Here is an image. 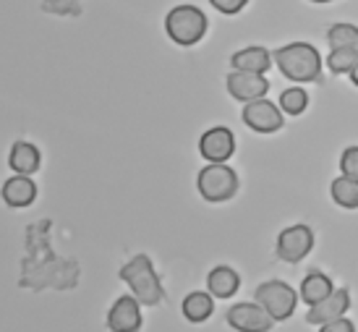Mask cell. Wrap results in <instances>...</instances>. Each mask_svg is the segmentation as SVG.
Instances as JSON below:
<instances>
[{
	"instance_id": "cell-13",
	"label": "cell",
	"mask_w": 358,
	"mask_h": 332,
	"mask_svg": "<svg viewBox=\"0 0 358 332\" xmlns=\"http://www.w3.org/2000/svg\"><path fill=\"white\" fill-rule=\"evenodd\" d=\"M272 52L262 45H249L243 50L230 55V66L236 71H251V73H267L272 68Z\"/></svg>"
},
{
	"instance_id": "cell-27",
	"label": "cell",
	"mask_w": 358,
	"mask_h": 332,
	"mask_svg": "<svg viewBox=\"0 0 358 332\" xmlns=\"http://www.w3.org/2000/svg\"><path fill=\"white\" fill-rule=\"evenodd\" d=\"M308 3H317V6H324V3H335V0H308Z\"/></svg>"
},
{
	"instance_id": "cell-24",
	"label": "cell",
	"mask_w": 358,
	"mask_h": 332,
	"mask_svg": "<svg viewBox=\"0 0 358 332\" xmlns=\"http://www.w3.org/2000/svg\"><path fill=\"white\" fill-rule=\"evenodd\" d=\"M209 3H212V8L225 13V16H236L249 6V0H209Z\"/></svg>"
},
{
	"instance_id": "cell-9",
	"label": "cell",
	"mask_w": 358,
	"mask_h": 332,
	"mask_svg": "<svg viewBox=\"0 0 358 332\" xmlns=\"http://www.w3.org/2000/svg\"><path fill=\"white\" fill-rule=\"evenodd\" d=\"M228 92L233 100L238 102H254V100H262V97H267L269 92V79L264 73H251V71H230L228 79Z\"/></svg>"
},
{
	"instance_id": "cell-14",
	"label": "cell",
	"mask_w": 358,
	"mask_h": 332,
	"mask_svg": "<svg viewBox=\"0 0 358 332\" xmlns=\"http://www.w3.org/2000/svg\"><path fill=\"white\" fill-rule=\"evenodd\" d=\"M3 201L8 204V207H16V210H21V207H29L31 201H34V196H37V186H34V181H31V175H13V178H8V181L3 183Z\"/></svg>"
},
{
	"instance_id": "cell-19",
	"label": "cell",
	"mask_w": 358,
	"mask_h": 332,
	"mask_svg": "<svg viewBox=\"0 0 358 332\" xmlns=\"http://www.w3.org/2000/svg\"><path fill=\"white\" fill-rule=\"evenodd\" d=\"M329 196L343 210H358V181L350 175H338L329 183Z\"/></svg>"
},
{
	"instance_id": "cell-23",
	"label": "cell",
	"mask_w": 358,
	"mask_h": 332,
	"mask_svg": "<svg viewBox=\"0 0 358 332\" xmlns=\"http://www.w3.org/2000/svg\"><path fill=\"white\" fill-rule=\"evenodd\" d=\"M340 173L358 181V147H345L340 154Z\"/></svg>"
},
{
	"instance_id": "cell-10",
	"label": "cell",
	"mask_w": 358,
	"mask_h": 332,
	"mask_svg": "<svg viewBox=\"0 0 358 332\" xmlns=\"http://www.w3.org/2000/svg\"><path fill=\"white\" fill-rule=\"evenodd\" d=\"M199 154L207 162H228L236 154V136L228 126H215L201 133Z\"/></svg>"
},
{
	"instance_id": "cell-7",
	"label": "cell",
	"mask_w": 358,
	"mask_h": 332,
	"mask_svg": "<svg viewBox=\"0 0 358 332\" xmlns=\"http://www.w3.org/2000/svg\"><path fill=\"white\" fill-rule=\"evenodd\" d=\"M241 118H243V123L249 126L251 131L257 133H278L285 126V113L280 110L278 102L267 100V97L246 102Z\"/></svg>"
},
{
	"instance_id": "cell-5",
	"label": "cell",
	"mask_w": 358,
	"mask_h": 332,
	"mask_svg": "<svg viewBox=\"0 0 358 332\" xmlns=\"http://www.w3.org/2000/svg\"><path fill=\"white\" fill-rule=\"evenodd\" d=\"M254 301L262 303V306L272 314L275 322H285V319H290L293 312H296V306H299V301H301V293L293 291L288 282L267 280L254 291Z\"/></svg>"
},
{
	"instance_id": "cell-18",
	"label": "cell",
	"mask_w": 358,
	"mask_h": 332,
	"mask_svg": "<svg viewBox=\"0 0 358 332\" xmlns=\"http://www.w3.org/2000/svg\"><path fill=\"white\" fill-rule=\"evenodd\" d=\"M180 309H183V317L189 319V322L199 324V322H207L212 312H215V296L212 293H204V291H194L189 293L183 303H180Z\"/></svg>"
},
{
	"instance_id": "cell-4",
	"label": "cell",
	"mask_w": 358,
	"mask_h": 332,
	"mask_svg": "<svg viewBox=\"0 0 358 332\" xmlns=\"http://www.w3.org/2000/svg\"><path fill=\"white\" fill-rule=\"evenodd\" d=\"M196 189L204 201L212 204L230 201L238 194V173L228 162H207V168H201L196 175Z\"/></svg>"
},
{
	"instance_id": "cell-8",
	"label": "cell",
	"mask_w": 358,
	"mask_h": 332,
	"mask_svg": "<svg viewBox=\"0 0 358 332\" xmlns=\"http://www.w3.org/2000/svg\"><path fill=\"white\" fill-rule=\"evenodd\" d=\"M225 319H228V324L233 330H238V332H269L275 327L272 314L257 301L254 303L243 301V303L230 306L228 314H225Z\"/></svg>"
},
{
	"instance_id": "cell-25",
	"label": "cell",
	"mask_w": 358,
	"mask_h": 332,
	"mask_svg": "<svg viewBox=\"0 0 358 332\" xmlns=\"http://www.w3.org/2000/svg\"><path fill=\"white\" fill-rule=\"evenodd\" d=\"M319 332H356V324L350 322L348 317H340V319H332V322L322 324Z\"/></svg>"
},
{
	"instance_id": "cell-17",
	"label": "cell",
	"mask_w": 358,
	"mask_h": 332,
	"mask_svg": "<svg viewBox=\"0 0 358 332\" xmlns=\"http://www.w3.org/2000/svg\"><path fill=\"white\" fill-rule=\"evenodd\" d=\"M335 291V282H332V277H329L327 272L322 270H311L303 277V282H301V301L308 303V306H314L317 301H322V298H327L329 293Z\"/></svg>"
},
{
	"instance_id": "cell-20",
	"label": "cell",
	"mask_w": 358,
	"mask_h": 332,
	"mask_svg": "<svg viewBox=\"0 0 358 332\" xmlns=\"http://www.w3.org/2000/svg\"><path fill=\"white\" fill-rule=\"evenodd\" d=\"M358 63V50L356 48H332L327 55V66L335 76H345L356 68Z\"/></svg>"
},
{
	"instance_id": "cell-15",
	"label": "cell",
	"mask_w": 358,
	"mask_h": 332,
	"mask_svg": "<svg viewBox=\"0 0 358 332\" xmlns=\"http://www.w3.org/2000/svg\"><path fill=\"white\" fill-rule=\"evenodd\" d=\"M241 288V275L228 264H217L215 270L207 275V291L215 298H230L236 296Z\"/></svg>"
},
{
	"instance_id": "cell-22",
	"label": "cell",
	"mask_w": 358,
	"mask_h": 332,
	"mask_svg": "<svg viewBox=\"0 0 358 332\" xmlns=\"http://www.w3.org/2000/svg\"><path fill=\"white\" fill-rule=\"evenodd\" d=\"M327 42L332 48H356L358 50V27L350 21H338L327 29Z\"/></svg>"
},
{
	"instance_id": "cell-1",
	"label": "cell",
	"mask_w": 358,
	"mask_h": 332,
	"mask_svg": "<svg viewBox=\"0 0 358 332\" xmlns=\"http://www.w3.org/2000/svg\"><path fill=\"white\" fill-rule=\"evenodd\" d=\"M272 61L280 73L293 84H324L322 55L311 42H288L272 50Z\"/></svg>"
},
{
	"instance_id": "cell-2",
	"label": "cell",
	"mask_w": 358,
	"mask_h": 332,
	"mask_svg": "<svg viewBox=\"0 0 358 332\" xmlns=\"http://www.w3.org/2000/svg\"><path fill=\"white\" fill-rule=\"evenodd\" d=\"M120 280L131 288V296L141 303V306H159L165 301V288H162V280H159L157 270L147 254H136L134 259L120 267Z\"/></svg>"
},
{
	"instance_id": "cell-11",
	"label": "cell",
	"mask_w": 358,
	"mask_h": 332,
	"mask_svg": "<svg viewBox=\"0 0 358 332\" xmlns=\"http://www.w3.org/2000/svg\"><path fill=\"white\" fill-rule=\"evenodd\" d=\"M348 309H350V291L348 288H335L327 298H322V301H317L314 306H308L306 322L322 327V324L332 322V319L345 317Z\"/></svg>"
},
{
	"instance_id": "cell-21",
	"label": "cell",
	"mask_w": 358,
	"mask_h": 332,
	"mask_svg": "<svg viewBox=\"0 0 358 332\" xmlns=\"http://www.w3.org/2000/svg\"><path fill=\"white\" fill-rule=\"evenodd\" d=\"M280 110L285 113V115H303L308 108V92L303 89V87H290V89H285L282 94H280Z\"/></svg>"
},
{
	"instance_id": "cell-3",
	"label": "cell",
	"mask_w": 358,
	"mask_h": 332,
	"mask_svg": "<svg viewBox=\"0 0 358 332\" xmlns=\"http://www.w3.org/2000/svg\"><path fill=\"white\" fill-rule=\"evenodd\" d=\"M207 24L209 21L204 16V10L196 8V6H189V3L176 6L165 16V31L180 48H191V45L201 42V37L207 34Z\"/></svg>"
},
{
	"instance_id": "cell-26",
	"label": "cell",
	"mask_w": 358,
	"mask_h": 332,
	"mask_svg": "<svg viewBox=\"0 0 358 332\" xmlns=\"http://www.w3.org/2000/svg\"><path fill=\"white\" fill-rule=\"evenodd\" d=\"M348 76H350V84H353V87H358V63H356V68L350 71Z\"/></svg>"
},
{
	"instance_id": "cell-16",
	"label": "cell",
	"mask_w": 358,
	"mask_h": 332,
	"mask_svg": "<svg viewBox=\"0 0 358 332\" xmlns=\"http://www.w3.org/2000/svg\"><path fill=\"white\" fill-rule=\"evenodd\" d=\"M40 150L31 144V141H16L13 147H10V154H8V165L13 173H19V175H31V173L40 171Z\"/></svg>"
},
{
	"instance_id": "cell-12",
	"label": "cell",
	"mask_w": 358,
	"mask_h": 332,
	"mask_svg": "<svg viewBox=\"0 0 358 332\" xmlns=\"http://www.w3.org/2000/svg\"><path fill=\"white\" fill-rule=\"evenodd\" d=\"M141 327V303L134 296H120L108 312L110 332H139Z\"/></svg>"
},
{
	"instance_id": "cell-6",
	"label": "cell",
	"mask_w": 358,
	"mask_h": 332,
	"mask_svg": "<svg viewBox=\"0 0 358 332\" xmlns=\"http://www.w3.org/2000/svg\"><path fill=\"white\" fill-rule=\"evenodd\" d=\"M314 241H317L314 231L308 225H303V222H296V225H288V228L280 231L278 243H275V254H278L280 262L299 264L311 254Z\"/></svg>"
}]
</instances>
